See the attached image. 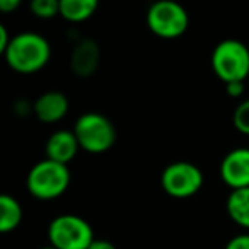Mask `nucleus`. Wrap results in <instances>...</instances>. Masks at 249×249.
Segmentation results:
<instances>
[{
	"instance_id": "nucleus-1",
	"label": "nucleus",
	"mask_w": 249,
	"mask_h": 249,
	"mask_svg": "<svg viewBox=\"0 0 249 249\" xmlns=\"http://www.w3.org/2000/svg\"><path fill=\"white\" fill-rule=\"evenodd\" d=\"M9 69L22 75H31L48 65L52 58V46L45 36L38 33H19L4 53Z\"/></svg>"
},
{
	"instance_id": "nucleus-2",
	"label": "nucleus",
	"mask_w": 249,
	"mask_h": 249,
	"mask_svg": "<svg viewBox=\"0 0 249 249\" xmlns=\"http://www.w3.org/2000/svg\"><path fill=\"white\" fill-rule=\"evenodd\" d=\"M70 179H72V174H70L69 166L43 159L29 169L26 186L35 198L48 201L62 196L69 190Z\"/></svg>"
},
{
	"instance_id": "nucleus-3",
	"label": "nucleus",
	"mask_w": 249,
	"mask_h": 249,
	"mask_svg": "<svg viewBox=\"0 0 249 249\" xmlns=\"http://www.w3.org/2000/svg\"><path fill=\"white\" fill-rule=\"evenodd\" d=\"M210 65L224 84L244 82L249 77V48L241 39H224L212 52Z\"/></svg>"
},
{
	"instance_id": "nucleus-4",
	"label": "nucleus",
	"mask_w": 249,
	"mask_h": 249,
	"mask_svg": "<svg viewBox=\"0 0 249 249\" xmlns=\"http://www.w3.org/2000/svg\"><path fill=\"white\" fill-rule=\"evenodd\" d=\"M80 149L87 154H104L116 142V128L113 121L101 113H84L73 124Z\"/></svg>"
},
{
	"instance_id": "nucleus-5",
	"label": "nucleus",
	"mask_w": 249,
	"mask_h": 249,
	"mask_svg": "<svg viewBox=\"0 0 249 249\" xmlns=\"http://www.w3.org/2000/svg\"><path fill=\"white\" fill-rule=\"evenodd\" d=\"M50 246L56 249H89L96 241L94 231L86 218L73 213L55 217L48 225Z\"/></svg>"
},
{
	"instance_id": "nucleus-6",
	"label": "nucleus",
	"mask_w": 249,
	"mask_h": 249,
	"mask_svg": "<svg viewBox=\"0 0 249 249\" xmlns=\"http://www.w3.org/2000/svg\"><path fill=\"white\" fill-rule=\"evenodd\" d=\"M147 28L162 39H176L190 28V16L186 9L173 0H160L147 11Z\"/></svg>"
},
{
	"instance_id": "nucleus-7",
	"label": "nucleus",
	"mask_w": 249,
	"mask_h": 249,
	"mask_svg": "<svg viewBox=\"0 0 249 249\" xmlns=\"http://www.w3.org/2000/svg\"><path fill=\"white\" fill-rule=\"evenodd\" d=\"M203 173L196 164L186 162V160H178L173 162L162 171L160 174V184L162 190L169 196L184 200L191 198L201 190L203 186Z\"/></svg>"
},
{
	"instance_id": "nucleus-8",
	"label": "nucleus",
	"mask_w": 249,
	"mask_h": 249,
	"mask_svg": "<svg viewBox=\"0 0 249 249\" xmlns=\"http://www.w3.org/2000/svg\"><path fill=\"white\" fill-rule=\"evenodd\" d=\"M220 178L232 191L249 188V149L237 147L225 154L220 162Z\"/></svg>"
},
{
	"instance_id": "nucleus-9",
	"label": "nucleus",
	"mask_w": 249,
	"mask_h": 249,
	"mask_svg": "<svg viewBox=\"0 0 249 249\" xmlns=\"http://www.w3.org/2000/svg\"><path fill=\"white\" fill-rule=\"evenodd\" d=\"M69 97L60 90H48L41 94L33 104V113L41 123H58L69 113Z\"/></svg>"
},
{
	"instance_id": "nucleus-10",
	"label": "nucleus",
	"mask_w": 249,
	"mask_h": 249,
	"mask_svg": "<svg viewBox=\"0 0 249 249\" xmlns=\"http://www.w3.org/2000/svg\"><path fill=\"white\" fill-rule=\"evenodd\" d=\"M45 150H46V159L69 166V162L73 160V157L80 150V145L77 142V137L73 133V130H56L46 140Z\"/></svg>"
},
{
	"instance_id": "nucleus-11",
	"label": "nucleus",
	"mask_w": 249,
	"mask_h": 249,
	"mask_svg": "<svg viewBox=\"0 0 249 249\" xmlns=\"http://www.w3.org/2000/svg\"><path fill=\"white\" fill-rule=\"evenodd\" d=\"M101 52L94 39H80L75 45L70 56V67L72 72L79 77H90L99 67Z\"/></svg>"
},
{
	"instance_id": "nucleus-12",
	"label": "nucleus",
	"mask_w": 249,
	"mask_h": 249,
	"mask_svg": "<svg viewBox=\"0 0 249 249\" xmlns=\"http://www.w3.org/2000/svg\"><path fill=\"white\" fill-rule=\"evenodd\" d=\"M225 210L234 224L249 231V188L231 191L225 201Z\"/></svg>"
},
{
	"instance_id": "nucleus-13",
	"label": "nucleus",
	"mask_w": 249,
	"mask_h": 249,
	"mask_svg": "<svg viewBox=\"0 0 249 249\" xmlns=\"http://www.w3.org/2000/svg\"><path fill=\"white\" fill-rule=\"evenodd\" d=\"M97 7L99 4L96 0H60V18L79 24L92 18Z\"/></svg>"
},
{
	"instance_id": "nucleus-14",
	"label": "nucleus",
	"mask_w": 249,
	"mask_h": 249,
	"mask_svg": "<svg viewBox=\"0 0 249 249\" xmlns=\"http://www.w3.org/2000/svg\"><path fill=\"white\" fill-rule=\"evenodd\" d=\"M22 222V207L14 196L2 195L0 196V232L9 234L16 231Z\"/></svg>"
},
{
	"instance_id": "nucleus-15",
	"label": "nucleus",
	"mask_w": 249,
	"mask_h": 249,
	"mask_svg": "<svg viewBox=\"0 0 249 249\" xmlns=\"http://www.w3.org/2000/svg\"><path fill=\"white\" fill-rule=\"evenodd\" d=\"M29 9L35 18L53 19L60 16V0H33Z\"/></svg>"
},
{
	"instance_id": "nucleus-16",
	"label": "nucleus",
	"mask_w": 249,
	"mask_h": 249,
	"mask_svg": "<svg viewBox=\"0 0 249 249\" xmlns=\"http://www.w3.org/2000/svg\"><path fill=\"white\" fill-rule=\"evenodd\" d=\"M232 123H234L235 130L242 135L249 137V99H244L234 111L232 116Z\"/></svg>"
},
{
	"instance_id": "nucleus-17",
	"label": "nucleus",
	"mask_w": 249,
	"mask_h": 249,
	"mask_svg": "<svg viewBox=\"0 0 249 249\" xmlns=\"http://www.w3.org/2000/svg\"><path fill=\"white\" fill-rule=\"evenodd\" d=\"M224 249H249V232H244V234H239L235 237H232L225 244Z\"/></svg>"
},
{
	"instance_id": "nucleus-18",
	"label": "nucleus",
	"mask_w": 249,
	"mask_h": 249,
	"mask_svg": "<svg viewBox=\"0 0 249 249\" xmlns=\"http://www.w3.org/2000/svg\"><path fill=\"white\" fill-rule=\"evenodd\" d=\"M225 92H227L229 97H242L246 92V86L244 82H231V84H225Z\"/></svg>"
},
{
	"instance_id": "nucleus-19",
	"label": "nucleus",
	"mask_w": 249,
	"mask_h": 249,
	"mask_svg": "<svg viewBox=\"0 0 249 249\" xmlns=\"http://www.w3.org/2000/svg\"><path fill=\"white\" fill-rule=\"evenodd\" d=\"M11 41H12V36L9 35L7 28L0 24V53H5V50L9 48Z\"/></svg>"
},
{
	"instance_id": "nucleus-20",
	"label": "nucleus",
	"mask_w": 249,
	"mask_h": 249,
	"mask_svg": "<svg viewBox=\"0 0 249 249\" xmlns=\"http://www.w3.org/2000/svg\"><path fill=\"white\" fill-rule=\"evenodd\" d=\"M19 7H21V0H0V11L5 14L18 11Z\"/></svg>"
},
{
	"instance_id": "nucleus-21",
	"label": "nucleus",
	"mask_w": 249,
	"mask_h": 249,
	"mask_svg": "<svg viewBox=\"0 0 249 249\" xmlns=\"http://www.w3.org/2000/svg\"><path fill=\"white\" fill-rule=\"evenodd\" d=\"M89 249H116V246L113 242L106 241V239H96V241L90 244Z\"/></svg>"
},
{
	"instance_id": "nucleus-22",
	"label": "nucleus",
	"mask_w": 249,
	"mask_h": 249,
	"mask_svg": "<svg viewBox=\"0 0 249 249\" xmlns=\"http://www.w3.org/2000/svg\"><path fill=\"white\" fill-rule=\"evenodd\" d=\"M41 249H56V248H53V246L48 244V246H45V248H41Z\"/></svg>"
}]
</instances>
